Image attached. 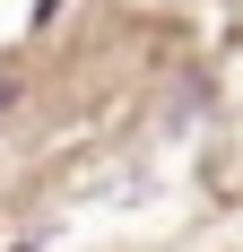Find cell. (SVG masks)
I'll use <instances>...</instances> for the list:
<instances>
[{"mask_svg": "<svg viewBox=\"0 0 243 252\" xmlns=\"http://www.w3.org/2000/svg\"><path fill=\"white\" fill-rule=\"evenodd\" d=\"M0 104H9V78H0Z\"/></svg>", "mask_w": 243, "mask_h": 252, "instance_id": "1", "label": "cell"}]
</instances>
